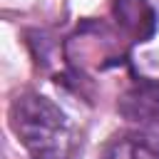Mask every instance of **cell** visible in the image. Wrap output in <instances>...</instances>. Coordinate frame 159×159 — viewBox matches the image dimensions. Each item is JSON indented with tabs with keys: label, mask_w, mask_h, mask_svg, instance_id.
I'll return each instance as SVG.
<instances>
[{
	"label": "cell",
	"mask_w": 159,
	"mask_h": 159,
	"mask_svg": "<svg viewBox=\"0 0 159 159\" xmlns=\"http://www.w3.org/2000/svg\"><path fill=\"white\" fill-rule=\"evenodd\" d=\"M99 159H159V137L152 132H124L112 137Z\"/></svg>",
	"instance_id": "cell-4"
},
{
	"label": "cell",
	"mask_w": 159,
	"mask_h": 159,
	"mask_svg": "<svg viewBox=\"0 0 159 159\" xmlns=\"http://www.w3.org/2000/svg\"><path fill=\"white\" fill-rule=\"evenodd\" d=\"M10 127L17 139L35 154H55L67 137L65 114L42 94H22L10 107Z\"/></svg>",
	"instance_id": "cell-1"
},
{
	"label": "cell",
	"mask_w": 159,
	"mask_h": 159,
	"mask_svg": "<svg viewBox=\"0 0 159 159\" xmlns=\"http://www.w3.org/2000/svg\"><path fill=\"white\" fill-rule=\"evenodd\" d=\"M112 12L119 27L137 42H144L157 32V12L149 0H114Z\"/></svg>",
	"instance_id": "cell-3"
},
{
	"label": "cell",
	"mask_w": 159,
	"mask_h": 159,
	"mask_svg": "<svg viewBox=\"0 0 159 159\" xmlns=\"http://www.w3.org/2000/svg\"><path fill=\"white\" fill-rule=\"evenodd\" d=\"M117 109L132 124H139V127L159 124V82L137 80L132 87L122 92Z\"/></svg>",
	"instance_id": "cell-2"
}]
</instances>
